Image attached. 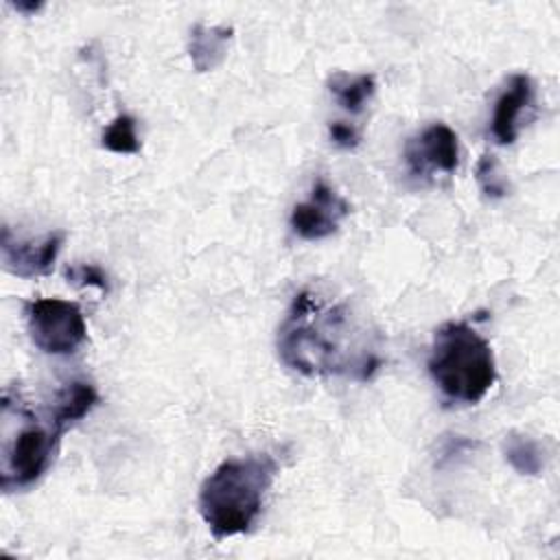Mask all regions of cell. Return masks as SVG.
<instances>
[{
	"label": "cell",
	"instance_id": "15",
	"mask_svg": "<svg viewBox=\"0 0 560 560\" xmlns=\"http://www.w3.org/2000/svg\"><path fill=\"white\" fill-rule=\"evenodd\" d=\"M475 177L479 188L490 199H501L508 195V179L501 173V166L494 155H481L475 166Z\"/></svg>",
	"mask_w": 560,
	"mask_h": 560
},
{
	"label": "cell",
	"instance_id": "17",
	"mask_svg": "<svg viewBox=\"0 0 560 560\" xmlns=\"http://www.w3.org/2000/svg\"><path fill=\"white\" fill-rule=\"evenodd\" d=\"M328 136L332 140V144L341 147V149H357L361 144V133L354 125H348L343 120H335L328 125Z\"/></svg>",
	"mask_w": 560,
	"mask_h": 560
},
{
	"label": "cell",
	"instance_id": "4",
	"mask_svg": "<svg viewBox=\"0 0 560 560\" xmlns=\"http://www.w3.org/2000/svg\"><path fill=\"white\" fill-rule=\"evenodd\" d=\"M0 416L11 418L18 429L2 424V462H0V488L15 492L33 486L50 468L61 435L66 433L55 424L50 413L39 418L33 413L20 396L9 389L2 394Z\"/></svg>",
	"mask_w": 560,
	"mask_h": 560
},
{
	"label": "cell",
	"instance_id": "1",
	"mask_svg": "<svg viewBox=\"0 0 560 560\" xmlns=\"http://www.w3.org/2000/svg\"><path fill=\"white\" fill-rule=\"evenodd\" d=\"M280 361L304 376H348L370 381L381 365L374 332L346 302L300 291L276 339Z\"/></svg>",
	"mask_w": 560,
	"mask_h": 560
},
{
	"label": "cell",
	"instance_id": "5",
	"mask_svg": "<svg viewBox=\"0 0 560 560\" xmlns=\"http://www.w3.org/2000/svg\"><path fill=\"white\" fill-rule=\"evenodd\" d=\"M26 330L35 348L52 357L77 352L88 337L83 311L79 304L61 298H39L28 302Z\"/></svg>",
	"mask_w": 560,
	"mask_h": 560
},
{
	"label": "cell",
	"instance_id": "12",
	"mask_svg": "<svg viewBox=\"0 0 560 560\" xmlns=\"http://www.w3.org/2000/svg\"><path fill=\"white\" fill-rule=\"evenodd\" d=\"M328 90L346 112L361 114L376 92V79L374 74L332 72L328 77Z\"/></svg>",
	"mask_w": 560,
	"mask_h": 560
},
{
	"label": "cell",
	"instance_id": "18",
	"mask_svg": "<svg viewBox=\"0 0 560 560\" xmlns=\"http://www.w3.org/2000/svg\"><path fill=\"white\" fill-rule=\"evenodd\" d=\"M42 7H44L42 2H13V9L20 11V13H26V15L37 13Z\"/></svg>",
	"mask_w": 560,
	"mask_h": 560
},
{
	"label": "cell",
	"instance_id": "7",
	"mask_svg": "<svg viewBox=\"0 0 560 560\" xmlns=\"http://www.w3.org/2000/svg\"><path fill=\"white\" fill-rule=\"evenodd\" d=\"M66 234L48 232L42 238H20L9 225L0 232V254L2 267L18 278H39L55 269L57 256L61 252Z\"/></svg>",
	"mask_w": 560,
	"mask_h": 560
},
{
	"label": "cell",
	"instance_id": "2",
	"mask_svg": "<svg viewBox=\"0 0 560 560\" xmlns=\"http://www.w3.org/2000/svg\"><path fill=\"white\" fill-rule=\"evenodd\" d=\"M278 475L267 453L221 462L199 488V514L214 540L247 534L262 512L265 497Z\"/></svg>",
	"mask_w": 560,
	"mask_h": 560
},
{
	"label": "cell",
	"instance_id": "6",
	"mask_svg": "<svg viewBox=\"0 0 560 560\" xmlns=\"http://www.w3.org/2000/svg\"><path fill=\"white\" fill-rule=\"evenodd\" d=\"M350 214V203L324 179H317L306 201L291 210V230L304 241H322L337 232L339 223Z\"/></svg>",
	"mask_w": 560,
	"mask_h": 560
},
{
	"label": "cell",
	"instance_id": "9",
	"mask_svg": "<svg viewBox=\"0 0 560 560\" xmlns=\"http://www.w3.org/2000/svg\"><path fill=\"white\" fill-rule=\"evenodd\" d=\"M534 103V81L525 72H516L508 79L505 90L499 94L492 120H490V133L499 144H512L518 136V120L523 109H527Z\"/></svg>",
	"mask_w": 560,
	"mask_h": 560
},
{
	"label": "cell",
	"instance_id": "13",
	"mask_svg": "<svg viewBox=\"0 0 560 560\" xmlns=\"http://www.w3.org/2000/svg\"><path fill=\"white\" fill-rule=\"evenodd\" d=\"M503 457L505 462L518 472V475H529L536 477L542 472L545 457L540 444L518 431H510L503 440Z\"/></svg>",
	"mask_w": 560,
	"mask_h": 560
},
{
	"label": "cell",
	"instance_id": "3",
	"mask_svg": "<svg viewBox=\"0 0 560 560\" xmlns=\"http://www.w3.org/2000/svg\"><path fill=\"white\" fill-rule=\"evenodd\" d=\"M435 387L453 402H479L497 381L490 343L468 322L442 324L427 359Z\"/></svg>",
	"mask_w": 560,
	"mask_h": 560
},
{
	"label": "cell",
	"instance_id": "10",
	"mask_svg": "<svg viewBox=\"0 0 560 560\" xmlns=\"http://www.w3.org/2000/svg\"><path fill=\"white\" fill-rule=\"evenodd\" d=\"M234 37L232 26H208L197 22L188 31L186 52L197 72H212L228 57L230 42Z\"/></svg>",
	"mask_w": 560,
	"mask_h": 560
},
{
	"label": "cell",
	"instance_id": "8",
	"mask_svg": "<svg viewBox=\"0 0 560 560\" xmlns=\"http://www.w3.org/2000/svg\"><path fill=\"white\" fill-rule=\"evenodd\" d=\"M407 171L413 177H431L433 173H455L459 166L457 133L444 125L433 122L413 136L405 147Z\"/></svg>",
	"mask_w": 560,
	"mask_h": 560
},
{
	"label": "cell",
	"instance_id": "11",
	"mask_svg": "<svg viewBox=\"0 0 560 560\" xmlns=\"http://www.w3.org/2000/svg\"><path fill=\"white\" fill-rule=\"evenodd\" d=\"M98 402V392L88 381L68 383L50 402L48 413L55 424L63 431L72 429L81 418H85Z\"/></svg>",
	"mask_w": 560,
	"mask_h": 560
},
{
	"label": "cell",
	"instance_id": "16",
	"mask_svg": "<svg viewBox=\"0 0 560 560\" xmlns=\"http://www.w3.org/2000/svg\"><path fill=\"white\" fill-rule=\"evenodd\" d=\"M68 280L77 287H96L101 289L103 293L109 291V282H107V276L101 267L96 265H77L72 269H68Z\"/></svg>",
	"mask_w": 560,
	"mask_h": 560
},
{
	"label": "cell",
	"instance_id": "14",
	"mask_svg": "<svg viewBox=\"0 0 560 560\" xmlns=\"http://www.w3.org/2000/svg\"><path fill=\"white\" fill-rule=\"evenodd\" d=\"M101 147L112 153L133 155L140 151V140L136 136V120L129 114H118L103 131Z\"/></svg>",
	"mask_w": 560,
	"mask_h": 560
}]
</instances>
